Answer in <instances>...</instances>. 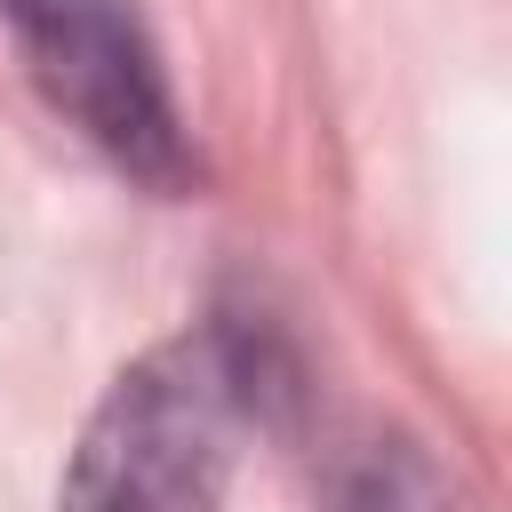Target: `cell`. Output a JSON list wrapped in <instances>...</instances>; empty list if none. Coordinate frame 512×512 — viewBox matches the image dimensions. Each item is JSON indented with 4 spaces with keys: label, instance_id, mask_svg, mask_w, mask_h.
I'll list each match as a JSON object with an SVG mask.
<instances>
[{
    "label": "cell",
    "instance_id": "1",
    "mask_svg": "<svg viewBox=\"0 0 512 512\" xmlns=\"http://www.w3.org/2000/svg\"><path fill=\"white\" fill-rule=\"evenodd\" d=\"M264 392L272 360L248 328L208 320L144 352L88 416L64 472V512H216Z\"/></svg>",
    "mask_w": 512,
    "mask_h": 512
},
{
    "label": "cell",
    "instance_id": "2",
    "mask_svg": "<svg viewBox=\"0 0 512 512\" xmlns=\"http://www.w3.org/2000/svg\"><path fill=\"white\" fill-rule=\"evenodd\" d=\"M32 88L136 184L184 192L200 176L160 48L128 0H0Z\"/></svg>",
    "mask_w": 512,
    "mask_h": 512
},
{
    "label": "cell",
    "instance_id": "3",
    "mask_svg": "<svg viewBox=\"0 0 512 512\" xmlns=\"http://www.w3.org/2000/svg\"><path fill=\"white\" fill-rule=\"evenodd\" d=\"M344 512H456V496H448V480L416 456V448H368L360 464H352V480H344Z\"/></svg>",
    "mask_w": 512,
    "mask_h": 512
}]
</instances>
